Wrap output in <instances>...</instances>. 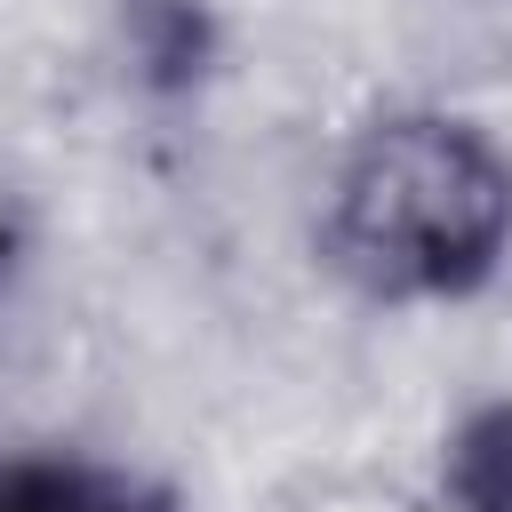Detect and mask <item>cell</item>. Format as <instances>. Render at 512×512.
I'll return each mask as SVG.
<instances>
[{
    "instance_id": "cell-3",
    "label": "cell",
    "mask_w": 512,
    "mask_h": 512,
    "mask_svg": "<svg viewBox=\"0 0 512 512\" xmlns=\"http://www.w3.org/2000/svg\"><path fill=\"white\" fill-rule=\"evenodd\" d=\"M440 512H512V392L480 400L440 440Z\"/></svg>"
},
{
    "instance_id": "cell-5",
    "label": "cell",
    "mask_w": 512,
    "mask_h": 512,
    "mask_svg": "<svg viewBox=\"0 0 512 512\" xmlns=\"http://www.w3.org/2000/svg\"><path fill=\"white\" fill-rule=\"evenodd\" d=\"M24 256H32V200H24L16 168H0V296L16 288Z\"/></svg>"
},
{
    "instance_id": "cell-2",
    "label": "cell",
    "mask_w": 512,
    "mask_h": 512,
    "mask_svg": "<svg viewBox=\"0 0 512 512\" xmlns=\"http://www.w3.org/2000/svg\"><path fill=\"white\" fill-rule=\"evenodd\" d=\"M0 512H184V496L120 456L88 448H8L0 456Z\"/></svg>"
},
{
    "instance_id": "cell-4",
    "label": "cell",
    "mask_w": 512,
    "mask_h": 512,
    "mask_svg": "<svg viewBox=\"0 0 512 512\" xmlns=\"http://www.w3.org/2000/svg\"><path fill=\"white\" fill-rule=\"evenodd\" d=\"M128 56L144 88H192L216 56V24L200 0H128Z\"/></svg>"
},
{
    "instance_id": "cell-1",
    "label": "cell",
    "mask_w": 512,
    "mask_h": 512,
    "mask_svg": "<svg viewBox=\"0 0 512 512\" xmlns=\"http://www.w3.org/2000/svg\"><path fill=\"white\" fill-rule=\"evenodd\" d=\"M320 264L384 312L488 296L512 264V152L448 104L360 120L328 168Z\"/></svg>"
}]
</instances>
